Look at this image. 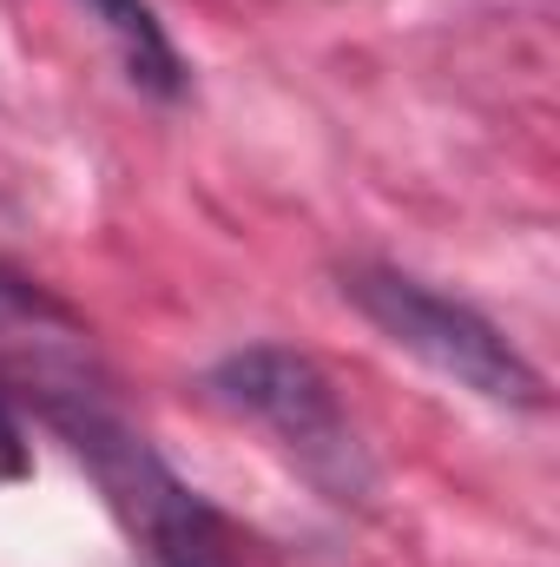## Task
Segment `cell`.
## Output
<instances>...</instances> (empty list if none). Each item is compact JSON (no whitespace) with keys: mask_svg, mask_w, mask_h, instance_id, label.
Here are the masks:
<instances>
[{"mask_svg":"<svg viewBox=\"0 0 560 567\" xmlns=\"http://www.w3.org/2000/svg\"><path fill=\"white\" fill-rule=\"evenodd\" d=\"M205 390L231 416L265 429L278 442V455L323 502H336V508H363L370 502L376 462H370L363 435H356L336 383H330V370L317 357H303L290 343H245V350L211 363Z\"/></svg>","mask_w":560,"mask_h":567,"instance_id":"1","label":"cell"},{"mask_svg":"<svg viewBox=\"0 0 560 567\" xmlns=\"http://www.w3.org/2000/svg\"><path fill=\"white\" fill-rule=\"evenodd\" d=\"M145 567H231V561H225V542H205V548H178V555H145Z\"/></svg>","mask_w":560,"mask_h":567,"instance_id":"5","label":"cell"},{"mask_svg":"<svg viewBox=\"0 0 560 567\" xmlns=\"http://www.w3.org/2000/svg\"><path fill=\"white\" fill-rule=\"evenodd\" d=\"M343 297L396 343L422 357L435 377L475 390L481 403H501V410H548V383L541 370L462 297H442L435 284L409 278L396 265H350L343 271Z\"/></svg>","mask_w":560,"mask_h":567,"instance_id":"2","label":"cell"},{"mask_svg":"<svg viewBox=\"0 0 560 567\" xmlns=\"http://www.w3.org/2000/svg\"><path fill=\"white\" fill-rule=\"evenodd\" d=\"M27 475V429H20V410L0 396V482H20Z\"/></svg>","mask_w":560,"mask_h":567,"instance_id":"4","label":"cell"},{"mask_svg":"<svg viewBox=\"0 0 560 567\" xmlns=\"http://www.w3.org/2000/svg\"><path fill=\"white\" fill-rule=\"evenodd\" d=\"M93 7V20L113 33V47H120V60H126V80L152 93V100H185V86H191V73H185V60H178V47H172V33H165V20L145 7V0H86Z\"/></svg>","mask_w":560,"mask_h":567,"instance_id":"3","label":"cell"}]
</instances>
